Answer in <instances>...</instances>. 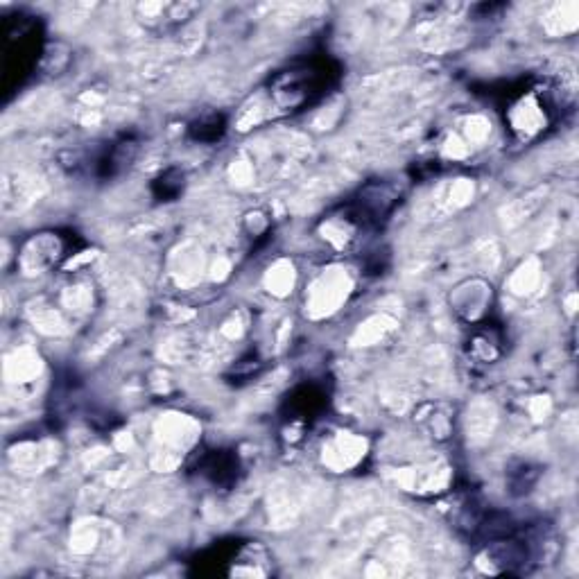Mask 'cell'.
<instances>
[{
  "mask_svg": "<svg viewBox=\"0 0 579 579\" xmlns=\"http://www.w3.org/2000/svg\"><path fill=\"white\" fill-rule=\"evenodd\" d=\"M491 306V285L482 281H464L460 288L455 290L453 308L455 313L464 317L466 322H480L487 315V308Z\"/></svg>",
  "mask_w": 579,
  "mask_h": 579,
  "instance_id": "cell-1",
  "label": "cell"
}]
</instances>
